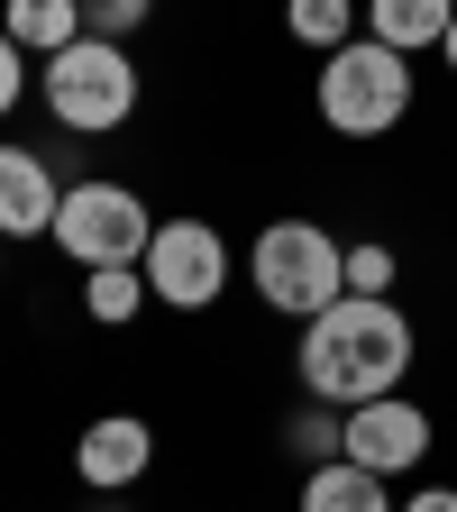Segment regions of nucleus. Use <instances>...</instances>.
<instances>
[{
  "instance_id": "nucleus-1",
  "label": "nucleus",
  "mask_w": 457,
  "mask_h": 512,
  "mask_svg": "<svg viewBox=\"0 0 457 512\" xmlns=\"http://www.w3.org/2000/svg\"><path fill=\"white\" fill-rule=\"evenodd\" d=\"M412 357H421V339H412L403 302H375V293H339L320 320H302V348H293L302 394L311 403H339V412L403 394Z\"/></svg>"
},
{
  "instance_id": "nucleus-2",
  "label": "nucleus",
  "mask_w": 457,
  "mask_h": 512,
  "mask_svg": "<svg viewBox=\"0 0 457 512\" xmlns=\"http://www.w3.org/2000/svg\"><path fill=\"white\" fill-rule=\"evenodd\" d=\"M247 284L284 320H320L348 293V238H330L320 220H266L247 247Z\"/></svg>"
},
{
  "instance_id": "nucleus-3",
  "label": "nucleus",
  "mask_w": 457,
  "mask_h": 512,
  "mask_svg": "<svg viewBox=\"0 0 457 512\" xmlns=\"http://www.w3.org/2000/svg\"><path fill=\"white\" fill-rule=\"evenodd\" d=\"M311 101H320V119H330L339 138H394L412 119V55L357 37L339 55H320V92Z\"/></svg>"
},
{
  "instance_id": "nucleus-4",
  "label": "nucleus",
  "mask_w": 457,
  "mask_h": 512,
  "mask_svg": "<svg viewBox=\"0 0 457 512\" xmlns=\"http://www.w3.org/2000/svg\"><path fill=\"white\" fill-rule=\"evenodd\" d=\"M46 110L55 128H74V138H110V128L138 119V64H128V46L110 37H74L64 55H46Z\"/></svg>"
},
{
  "instance_id": "nucleus-5",
  "label": "nucleus",
  "mask_w": 457,
  "mask_h": 512,
  "mask_svg": "<svg viewBox=\"0 0 457 512\" xmlns=\"http://www.w3.org/2000/svg\"><path fill=\"white\" fill-rule=\"evenodd\" d=\"M147 238H156V211H147L128 183H110V174H92V183H64L55 247L74 256L83 275H101V266H138V256H147Z\"/></svg>"
},
{
  "instance_id": "nucleus-6",
  "label": "nucleus",
  "mask_w": 457,
  "mask_h": 512,
  "mask_svg": "<svg viewBox=\"0 0 457 512\" xmlns=\"http://www.w3.org/2000/svg\"><path fill=\"white\" fill-rule=\"evenodd\" d=\"M229 266H238V256H229L220 220H156V238L138 256V275H147V293L165 311H211L229 293Z\"/></svg>"
},
{
  "instance_id": "nucleus-7",
  "label": "nucleus",
  "mask_w": 457,
  "mask_h": 512,
  "mask_svg": "<svg viewBox=\"0 0 457 512\" xmlns=\"http://www.w3.org/2000/svg\"><path fill=\"white\" fill-rule=\"evenodd\" d=\"M430 412L412 403V394H384V403H357L348 412V458L366 467V476H384V485H394V476H412L421 458H430Z\"/></svg>"
},
{
  "instance_id": "nucleus-8",
  "label": "nucleus",
  "mask_w": 457,
  "mask_h": 512,
  "mask_svg": "<svg viewBox=\"0 0 457 512\" xmlns=\"http://www.w3.org/2000/svg\"><path fill=\"white\" fill-rule=\"evenodd\" d=\"M156 467V430L138 421V412H101L83 439H74V476L92 485V494H119V485H138Z\"/></svg>"
},
{
  "instance_id": "nucleus-9",
  "label": "nucleus",
  "mask_w": 457,
  "mask_h": 512,
  "mask_svg": "<svg viewBox=\"0 0 457 512\" xmlns=\"http://www.w3.org/2000/svg\"><path fill=\"white\" fill-rule=\"evenodd\" d=\"M55 211H64V183L46 174L37 147H0V238H55Z\"/></svg>"
},
{
  "instance_id": "nucleus-10",
  "label": "nucleus",
  "mask_w": 457,
  "mask_h": 512,
  "mask_svg": "<svg viewBox=\"0 0 457 512\" xmlns=\"http://www.w3.org/2000/svg\"><path fill=\"white\" fill-rule=\"evenodd\" d=\"M457 28V0H366V37L394 55H430Z\"/></svg>"
},
{
  "instance_id": "nucleus-11",
  "label": "nucleus",
  "mask_w": 457,
  "mask_h": 512,
  "mask_svg": "<svg viewBox=\"0 0 457 512\" xmlns=\"http://www.w3.org/2000/svg\"><path fill=\"white\" fill-rule=\"evenodd\" d=\"M302 512H403V503H394V485L366 476L357 458H330V467L302 476Z\"/></svg>"
},
{
  "instance_id": "nucleus-12",
  "label": "nucleus",
  "mask_w": 457,
  "mask_h": 512,
  "mask_svg": "<svg viewBox=\"0 0 457 512\" xmlns=\"http://www.w3.org/2000/svg\"><path fill=\"white\" fill-rule=\"evenodd\" d=\"M0 28L19 37V55H64L83 28V0H0Z\"/></svg>"
},
{
  "instance_id": "nucleus-13",
  "label": "nucleus",
  "mask_w": 457,
  "mask_h": 512,
  "mask_svg": "<svg viewBox=\"0 0 457 512\" xmlns=\"http://www.w3.org/2000/svg\"><path fill=\"white\" fill-rule=\"evenodd\" d=\"M357 19H366V0H284V28H293V46H311V55L357 46Z\"/></svg>"
},
{
  "instance_id": "nucleus-14",
  "label": "nucleus",
  "mask_w": 457,
  "mask_h": 512,
  "mask_svg": "<svg viewBox=\"0 0 457 512\" xmlns=\"http://www.w3.org/2000/svg\"><path fill=\"white\" fill-rule=\"evenodd\" d=\"M284 448L302 458V476H311V467H330V458H348V412H339V403H311V394H302V412L284 421Z\"/></svg>"
},
{
  "instance_id": "nucleus-15",
  "label": "nucleus",
  "mask_w": 457,
  "mask_h": 512,
  "mask_svg": "<svg viewBox=\"0 0 457 512\" xmlns=\"http://www.w3.org/2000/svg\"><path fill=\"white\" fill-rule=\"evenodd\" d=\"M156 293H147V275L138 266H101V275H83V311L101 320V330H128Z\"/></svg>"
},
{
  "instance_id": "nucleus-16",
  "label": "nucleus",
  "mask_w": 457,
  "mask_h": 512,
  "mask_svg": "<svg viewBox=\"0 0 457 512\" xmlns=\"http://www.w3.org/2000/svg\"><path fill=\"white\" fill-rule=\"evenodd\" d=\"M394 275H403V256L384 247V238H357V247H348V293H375V302H394Z\"/></svg>"
},
{
  "instance_id": "nucleus-17",
  "label": "nucleus",
  "mask_w": 457,
  "mask_h": 512,
  "mask_svg": "<svg viewBox=\"0 0 457 512\" xmlns=\"http://www.w3.org/2000/svg\"><path fill=\"white\" fill-rule=\"evenodd\" d=\"M147 10H156V0H83V28L110 37V46H128V37L147 28Z\"/></svg>"
},
{
  "instance_id": "nucleus-18",
  "label": "nucleus",
  "mask_w": 457,
  "mask_h": 512,
  "mask_svg": "<svg viewBox=\"0 0 457 512\" xmlns=\"http://www.w3.org/2000/svg\"><path fill=\"white\" fill-rule=\"evenodd\" d=\"M19 92H28V55H19V37L0 28V119L19 110Z\"/></svg>"
},
{
  "instance_id": "nucleus-19",
  "label": "nucleus",
  "mask_w": 457,
  "mask_h": 512,
  "mask_svg": "<svg viewBox=\"0 0 457 512\" xmlns=\"http://www.w3.org/2000/svg\"><path fill=\"white\" fill-rule=\"evenodd\" d=\"M403 512H457V485H421V494H403Z\"/></svg>"
},
{
  "instance_id": "nucleus-20",
  "label": "nucleus",
  "mask_w": 457,
  "mask_h": 512,
  "mask_svg": "<svg viewBox=\"0 0 457 512\" xmlns=\"http://www.w3.org/2000/svg\"><path fill=\"white\" fill-rule=\"evenodd\" d=\"M439 55H448V74H457V28H448V46H439Z\"/></svg>"
}]
</instances>
